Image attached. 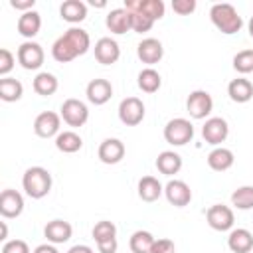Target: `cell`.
Wrapping results in <instances>:
<instances>
[{"label":"cell","instance_id":"30bf717a","mask_svg":"<svg viewBox=\"0 0 253 253\" xmlns=\"http://www.w3.org/2000/svg\"><path fill=\"white\" fill-rule=\"evenodd\" d=\"M59 126H61V115H57L53 111H43L34 121V130L42 138L57 136L59 134Z\"/></svg>","mask_w":253,"mask_h":253},{"label":"cell","instance_id":"f6af8a7d","mask_svg":"<svg viewBox=\"0 0 253 253\" xmlns=\"http://www.w3.org/2000/svg\"><path fill=\"white\" fill-rule=\"evenodd\" d=\"M67 253H93V249L89 245H73Z\"/></svg>","mask_w":253,"mask_h":253},{"label":"cell","instance_id":"277c9868","mask_svg":"<svg viewBox=\"0 0 253 253\" xmlns=\"http://www.w3.org/2000/svg\"><path fill=\"white\" fill-rule=\"evenodd\" d=\"M16 57H18V63H20L24 69H30V71H32V69H40V67H42L45 53H43V49H42V45H40L38 42L26 40V42L18 47Z\"/></svg>","mask_w":253,"mask_h":253},{"label":"cell","instance_id":"2e32d148","mask_svg":"<svg viewBox=\"0 0 253 253\" xmlns=\"http://www.w3.org/2000/svg\"><path fill=\"white\" fill-rule=\"evenodd\" d=\"M71 233H73V227L65 219H51L43 227V235L47 237V243H53V245H59V243L69 241L71 239Z\"/></svg>","mask_w":253,"mask_h":253},{"label":"cell","instance_id":"1f68e13d","mask_svg":"<svg viewBox=\"0 0 253 253\" xmlns=\"http://www.w3.org/2000/svg\"><path fill=\"white\" fill-rule=\"evenodd\" d=\"M51 55H53L55 61L67 63V61H71V59L77 57V51L73 49V45L67 42L65 36H59V38L53 42V45H51Z\"/></svg>","mask_w":253,"mask_h":253},{"label":"cell","instance_id":"f546056e","mask_svg":"<svg viewBox=\"0 0 253 253\" xmlns=\"http://www.w3.org/2000/svg\"><path fill=\"white\" fill-rule=\"evenodd\" d=\"M154 239H156V237H154L150 231L138 229V231H134V233L130 235L128 247H130L132 253H150V249H152V245H154Z\"/></svg>","mask_w":253,"mask_h":253},{"label":"cell","instance_id":"5b68a950","mask_svg":"<svg viewBox=\"0 0 253 253\" xmlns=\"http://www.w3.org/2000/svg\"><path fill=\"white\" fill-rule=\"evenodd\" d=\"M186 109H188L192 119H206L211 113V109H213V99H211V95L208 91L196 89V91H192L188 95Z\"/></svg>","mask_w":253,"mask_h":253},{"label":"cell","instance_id":"52a82bcc","mask_svg":"<svg viewBox=\"0 0 253 253\" xmlns=\"http://www.w3.org/2000/svg\"><path fill=\"white\" fill-rule=\"evenodd\" d=\"M206 219H208V225L215 231H227L233 227V221H235V215H233V210L229 206H223V204H213L208 208L206 211Z\"/></svg>","mask_w":253,"mask_h":253},{"label":"cell","instance_id":"836d02e7","mask_svg":"<svg viewBox=\"0 0 253 253\" xmlns=\"http://www.w3.org/2000/svg\"><path fill=\"white\" fill-rule=\"evenodd\" d=\"M231 204L237 210H253V186H239L233 190Z\"/></svg>","mask_w":253,"mask_h":253},{"label":"cell","instance_id":"7dc6e473","mask_svg":"<svg viewBox=\"0 0 253 253\" xmlns=\"http://www.w3.org/2000/svg\"><path fill=\"white\" fill-rule=\"evenodd\" d=\"M91 4H93V6H97V8H103V6H105V2H103V0H99V2L91 0Z\"/></svg>","mask_w":253,"mask_h":253},{"label":"cell","instance_id":"4fadbf2b","mask_svg":"<svg viewBox=\"0 0 253 253\" xmlns=\"http://www.w3.org/2000/svg\"><path fill=\"white\" fill-rule=\"evenodd\" d=\"M136 55L142 63H148V65H154L162 59L164 55V47H162V42L156 40V38H144L138 45H136Z\"/></svg>","mask_w":253,"mask_h":253},{"label":"cell","instance_id":"7402d4cb","mask_svg":"<svg viewBox=\"0 0 253 253\" xmlns=\"http://www.w3.org/2000/svg\"><path fill=\"white\" fill-rule=\"evenodd\" d=\"M233 152L225 146H215L210 154H208V166L215 172H225L233 166Z\"/></svg>","mask_w":253,"mask_h":253},{"label":"cell","instance_id":"9c48e42d","mask_svg":"<svg viewBox=\"0 0 253 253\" xmlns=\"http://www.w3.org/2000/svg\"><path fill=\"white\" fill-rule=\"evenodd\" d=\"M227 134H229V126H227V121L221 117H210L202 126L204 140L213 146H219L227 138Z\"/></svg>","mask_w":253,"mask_h":253},{"label":"cell","instance_id":"ab89813d","mask_svg":"<svg viewBox=\"0 0 253 253\" xmlns=\"http://www.w3.org/2000/svg\"><path fill=\"white\" fill-rule=\"evenodd\" d=\"M150 253H176V245H174L172 239L160 237V239H154V245H152Z\"/></svg>","mask_w":253,"mask_h":253},{"label":"cell","instance_id":"cb8c5ba5","mask_svg":"<svg viewBox=\"0 0 253 253\" xmlns=\"http://www.w3.org/2000/svg\"><path fill=\"white\" fill-rule=\"evenodd\" d=\"M40 28H42V16H40V12H36V10L24 12V14L18 18V32H20L24 38H28V40H32V38L40 32Z\"/></svg>","mask_w":253,"mask_h":253},{"label":"cell","instance_id":"d4e9b609","mask_svg":"<svg viewBox=\"0 0 253 253\" xmlns=\"http://www.w3.org/2000/svg\"><path fill=\"white\" fill-rule=\"evenodd\" d=\"M105 24L113 34H125L130 30V14L125 8H115L107 14Z\"/></svg>","mask_w":253,"mask_h":253},{"label":"cell","instance_id":"d6a6232c","mask_svg":"<svg viewBox=\"0 0 253 253\" xmlns=\"http://www.w3.org/2000/svg\"><path fill=\"white\" fill-rule=\"evenodd\" d=\"M162 85V77L156 69L152 67H144L140 73H138V87L144 91V93H156Z\"/></svg>","mask_w":253,"mask_h":253},{"label":"cell","instance_id":"8d00e7d4","mask_svg":"<svg viewBox=\"0 0 253 253\" xmlns=\"http://www.w3.org/2000/svg\"><path fill=\"white\" fill-rule=\"evenodd\" d=\"M111 237H117V225L113 221H107V219L97 221L93 227V239L99 243V241H105Z\"/></svg>","mask_w":253,"mask_h":253},{"label":"cell","instance_id":"f1b7e54d","mask_svg":"<svg viewBox=\"0 0 253 253\" xmlns=\"http://www.w3.org/2000/svg\"><path fill=\"white\" fill-rule=\"evenodd\" d=\"M59 83H57V77L53 73H47V71H42L34 77V91L42 97H49L57 91Z\"/></svg>","mask_w":253,"mask_h":253},{"label":"cell","instance_id":"4316f807","mask_svg":"<svg viewBox=\"0 0 253 253\" xmlns=\"http://www.w3.org/2000/svg\"><path fill=\"white\" fill-rule=\"evenodd\" d=\"M81 146H83V140L75 130H63V132H59L55 136V148L59 152L73 154V152L81 150Z\"/></svg>","mask_w":253,"mask_h":253},{"label":"cell","instance_id":"44dd1931","mask_svg":"<svg viewBox=\"0 0 253 253\" xmlns=\"http://www.w3.org/2000/svg\"><path fill=\"white\" fill-rule=\"evenodd\" d=\"M59 14L69 24H79L87 18V4L81 0H65L59 6Z\"/></svg>","mask_w":253,"mask_h":253},{"label":"cell","instance_id":"d590c367","mask_svg":"<svg viewBox=\"0 0 253 253\" xmlns=\"http://www.w3.org/2000/svg\"><path fill=\"white\" fill-rule=\"evenodd\" d=\"M138 8H140V12H144L154 22L160 20L164 16V10H166L162 0H138Z\"/></svg>","mask_w":253,"mask_h":253},{"label":"cell","instance_id":"e0dca14e","mask_svg":"<svg viewBox=\"0 0 253 253\" xmlns=\"http://www.w3.org/2000/svg\"><path fill=\"white\" fill-rule=\"evenodd\" d=\"M99 160L103 164H117L125 158V144L119 138H105L99 144Z\"/></svg>","mask_w":253,"mask_h":253},{"label":"cell","instance_id":"c3c4849f","mask_svg":"<svg viewBox=\"0 0 253 253\" xmlns=\"http://www.w3.org/2000/svg\"><path fill=\"white\" fill-rule=\"evenodd\" d=\"M249 36L253 38V16H251V20H249Z\"/></svg>","mask_w":253,"mask_h":253},{"label":"cell","instance_id":"484cf974","mask_svg":"<svg viewBox=\"0 0 253 253\" xmlns=\"http://www.w3.org/2000/svg\"><path fill=\"white\" fill-rule=\"evenodd\" d=\"M156 168H158V172H162L166 176L178 174L180 168H182V156L174 150H164L156 158Z\"/></svg>","mask_w":253,"mask_h":253},{"label":"cell","instance_id":"5bb4252c","mask_svg":"<svg viewBox=\"0 0 253 253\" xmlns=\"http://www.w3.org/2000/svg\"><path fill=\"white\" fill-rule=\"evenodd\" d=\"M121 57V47L113 38H101L95 43V59L103 65H113Z\"/></svg>","mask_w":253,"mask_h":253},{"label":"cell","instance_id":"83f0119b","mask_svg":"<svg viewBox=\"0 0 253 253\" xmlns=\"http://www.w3.org/2000/svg\"><path fill=\"white\" fill-rule=\"evenodd\" d=\"M24 95V85L18 79L12 77H2L0 79V99L6 103H14L20 101Z\"/></svg>","mask_w":253,"mask_h":253},{"label":"cell","instance_id":"603a6c76","mask_svg":"<svg viewBox=\"0 0 253 253\" xmlns=\"http://www.w3.org/2000/svg\"><path fill=\"white\" fill-rule=\"evenodd\" d=\"M164 194V186L154 176H142L138 180V198L142 202H156Z\"/></svg>","mask_w":253,"mask_h":253},{"label":"cell","instance_id":"7a4b0ae2","mask_svg":"<svg viewBox=\"0 0 253 253\" xmlns=\"http://www.w3.org/2000/svg\"><path fill=\"white\" fill-rule=\"evenodd\" d=\"M210 18H211L213 26H215L221 34H227V36L239 32L241 26H243V20H241V16L237 14V10H235L231 4H227V2L213 4L211 10H210Z\"/></svg>","mask_w":253,"mask_h":253},{"label":"cell","instance_id":"ee69618b","mask_svg":"<svg viewBox=\"0 0 253 253\" xmlns=\"http://www.w3.org/2000/svg\"><path fill=\"white\" fill-rule=\"evenodd\" d=\"M34 253H59V251H57V247L53 243H42V245H38L34 249Z\"/></svg>","mask_w":253,"mask_h":253},{"label":"cell","instance_id":"e575fe53","mask_svg":"<svg viewBox=\"0 0 253 253\" xmlns=\"http://www.w3.org/2000/svg\"><path fill=\"white\" fill-rule=\"evenodd\" d=\"M233 69L237 73H251L253 71V49H241L233 57Z\"/></svg>","mask_w":253,"mask_h":253},{"label":"cell","instance_id":"4dcf8cb0","mask_svg":"<svg viewBox=\"0 0 253 253\" xmlns=\"http://www.w3.org/2000/svg\"><path fill=\"white\" fill-rule=\"evenodd\" d=\"M63 36H65L67 42L73 45V49L77 51V55L87 53V49H89V45H91V38H89V34H87L83 28H69Z\"/></svg>","mask_w":253,"mask_h":253},{"label":"cell","instance_id":"6da1fadb","mask_svg":"<svg viewBox=\"0 0 253 253\" xmlns=\"http://www.w3.org/2000/svg\"><path fill=\"white\" fill-rule=\"evenodd\" d=\"M22 186L26 194L34 200H42L51 190V174L43 166H32L22 176Z\"/></svg>","mask_w":253,"mask_h":253},{"label":"cell","instance_id":"ffe728a7","mask_svg":"<svg viewBox=\"0 0 253 253\" xmlns=\"http://www.w3.org/2000/svg\"><path fill=\"white\" fill-rule=\"evenodd\" d=\"M227 247L233 253H249L253 249V235H251V231L245 229V227L231 229L229 237H227Z\"/></svg>","mask_w":253,"mask_h":253},{"label":"cell","instance_id":"f35d334b","mask_svg":"<svg viewBox=\"0 0 253 253\" xmlns=\"http://www.w3.org/2000/svg\"><path fill=\"white\" fill-rule=\"evenodd\" d=\"M2 253H30V247L24 239H10V241H4Z\"/></svg>","mask_w":253,"mask_h":253},{"label":"cell","instance_id":"60d3db41","mask_svg":"<svg viewBox=\"0 0 253 253\" xmlns=\"http://www.w3.org/2000/svg\"><path fill=\"white\" fill-rule=\"evenodd\" d=\"M172 10L180 16L192 14L196 10V0H172Z\"/></svg>","mask_w":253,"mask_h":253},{"label":"cell","instance_id":"7c38bea8","mask_svg":"<svg viewBox=\"0 0 253 253\" xmlns=\"http://www.w3.org/2000/svg\"><path fill=\"white\" fill-rule=\"evenodd\" d=\"M24 211V196L12 188L2 190L0 194V215L10 219V217H18Z\"/></svg>","mask_w":253,"mask_h":253},{"label":"cell","instance_id":"8992f818","mask_svg":"<svg viewBox=\"0 0 253 253\" xmlns=\"http://www.w3.org/2000/svg\"><path fill=\"white\" fill-rule=\"evenodd\" d=\"M61 113V119L69 125V126H83L85 123H87V119H89V109H87V105L83 103V101H79V99H65L63 101V105H61V109H59Z\"/></svg>","mask_w":253,"mask_h":253},{"label":"cell","instance_id":"d6986e66","mask_svg":"<svg viewBox=\"0 0 253 253\" xmlns=\"http://www.w3.org/2000/svg\"><path fill=\"white\" fill-rule=\"evenodd\" d=\"M227 95L233 103H247L253 99V83L245 77L231 79L227 85Z\"/></svg>","mask_w":253,"mask_h":253},{"label":"cell","instance_id":"bcb514c9","mask_svg":"<svg viewBox=\"0 0 253 253\" xmlns=\"http://www.w3.org/2000/svg\"><path fill=\"white\" fill-rule=\"evenodd\" d=\"M6 237H8V227H6V223L2 221V237H0V239L6 241Z\"/></svg>","mask_w":253,"mask_h":253},{"label":"cell","instance_id":"3957f363","mask_svg":"<svg viewBox=\"0 0 253 253\" xmlns=\"http://www.w3.org/2000/svg\"><path fill=\"white\" fill-rule=\"evenodd\" d=\"M164 138L172 146H184L186 142H190L194 138V125L182 117L170 119L164 126Z\"/></svg>","mask_w":253,"mask_h":253},{"label":"cell","instance_id":"ba28073f","mask_svg":"<svg viewBox=\"0 0 253 253\" xmlns=\"http://www.w3.org/2000/svg\"><path fill=\"white\" fill-rule=\"evenodd\" d=\"M119 119L126 126H136L144 119V103L138 97H126L119 105Z\"/></svg>","mask_w":253,"mask_h":253},{"label":"cell","instance_id":"8fae6325","mask_svg":"<svg viewBox=\"0 0 253 253\" xmlns=\"http://www.w3.org/2000/svg\"><path fill=\"white\" fill-rule=\"evenodd\" d=\"M164 196L176 208H184V206H188L192 202V190H190V186L184 180H176V178L170 180L164 186Z\"/></svg>","mask_w":253,"mask_h":253},{"label":"cell","instance_id":"74e56055","mask_svg":"<svg viewBox=\"0 0 253 253\" xmlns=\"http://www.w3.org/2000/svg\"><path fill=\"white\" fill-rule=\"evenodd\" d=\"M14 61H16L14 53H12L10 49L2 47V49H0V75H2V77H6V75L12 71V67H14Z\"/></svg>","mask_w":253,"mask_h":253},{"label":"cell","instance_id":"b9f144b4","mask_svg":"<svg viewBox=\"0 0 253 253\" xmlns=\"http://www.w3.org/2000/svg\"><path fill=\"white\" fill-rule=\"evenodd\" d=\"M97 249H99V253H117V249H119L117 237H111V239L99 241V243H97Z\"/></svg>","mask_w":253,"mask_h":253},{"label":"cell","instance_id":"ac0fdd59","mask_svg":"<svg viewBox=\"0 0 253 253\" xmlns=\"http://www.w3.org/2000/svg\"><path fill=\"white\" fill-rule=\"evenodd\" d=\"M125 10L130 14V30L136 34H144L154 26V20L148 18L144 12H140L138 8V0H126L125 2Z\"/></svg>","mask_w":253,"mask_h":253},{"label":"cell","instance_id":"7bdbcfd3","mask_svg":"<svg viewBox=\"0 0 253 253\" xmlns=\"http://www.w3.org/2000/svg\"><path fill=\"white\" fill-rule=\"evenodd\" d=\"M10 4H12V8H16V10L30 12V10H34L36 0H10Z\"/></svg>","mask_w":253,"mask_h":253},{"label":"cell","instance_id":"9a60e30c","mask_svg":"<svg viewBox=\"0 0 253 253\" xmlns=\"http://www.w3.org/2000/svg\"><path fill=\"white\" fill-rule=\"evenodd\" d=\"M85 95H87V101L93 103V105H105L111 97H113V85L111 81L107 79H91L87 83V89H85Z\"/></svg>","mask_w":253,"mask_h":253}]
</instances>
